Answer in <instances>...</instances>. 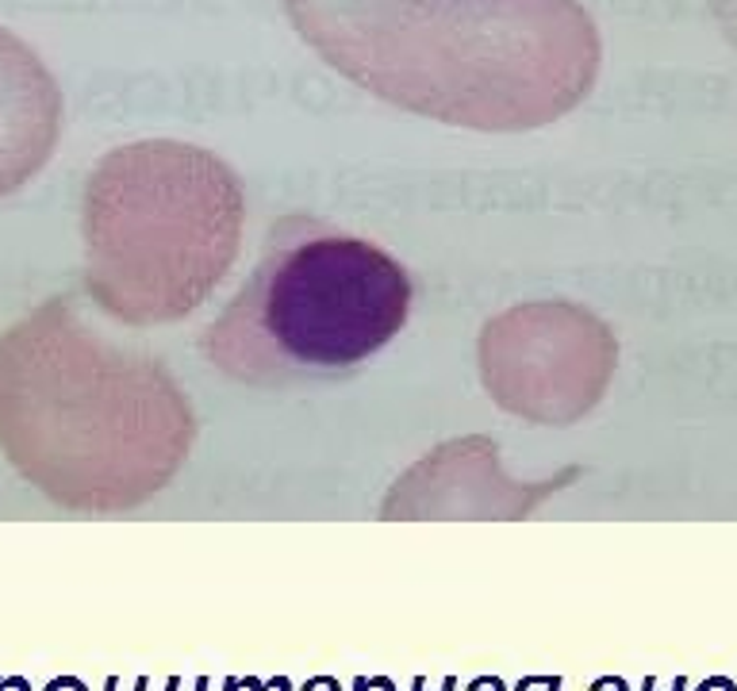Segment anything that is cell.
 <instances>
[{"mask_svg": "<svg viewBox=\"0 0 737 691\" xmlns=\"http://www.w3.org/2000/svg\"><path fill=\"white\" fill-rule=\"evenodd\" d=\"M553 484H526L511 480L499 465L496 442L473 434L450 442L442 450L427 453L404 480L392 488L384 514L388 519H427V514H491V519H511L526 514L534 499H542Z\"/></svg>", "mask_w": 737, "mask_h": 691, "instance_id": "cell-6", "label": "cell"}, {"mask_svg": "<svg viewBox=\"0 0 737 691\" xmlns=\"http://www.w3.org/2000/svg\"><path fill=\"white\" fill-rule=\"evenodd\" d=\"M58 131V81L20 35L0 27V196L38 173Z\"/></svg>", "mask_w": 737, "mask_h": 691, "instance_id": "cell-7", "label": "cell"}, {"mask_svg": "<svg viewBox=\"0 0 737 691\" xmlns=\"http://www.w3.org/2000/svg\"><path fill=\"white\" fill-rule=\"evenodd\" d=\"M184 388L146 353L50 304L0 338V445L54 499L131 507L192 450Z\"/></svg>", "mask_w": 737, "mask_h": 691, "instance_id": "cell-2", "label": "cell"}, {"mask_svg": "<svg viewBox=\"0 0 737 691\" xmlns=\"http://www.w3.org/2000/svg\"><path fill=\"white\" fill-rule=\"evenodd\" d=\"M714 12H718L722 27H726V38L737 46V0H714Z\"/></svg>", "mask_w": 737, "mask_h": 691, "instance_id": "cell-8", "label": "cell"}, {"mask_svg": "<svg viewBox=\"0 0 737 691\" xmlns=\"http://www.w3.org/2000/svg\"><path fill=\"white\" fill-rule=\"evenodd\" d=\"M411 276L376 242L292 223L204 330L215 369L246 384L345 373L404 330Z\"/></svg>", "mask_w": 737, "mask_h": 691, "instance_id": "cell-4", "label": "cell"}, {"mask_svg": "<svg viewBox=\"0 0 737 691\" xmlns=\"http://www.w3.org/2000/svg\"><path fill=\"white\" fill-rule=\"evenodd\" d=\"M619 342L603 319L576 304H519L480 335V376L503 411L565 427L603 399Z\"/></svg>", "mask_w": 737, "mask_h": 691, "instance_id": "cell-5", "label": "cell"}, {"mask_svg": "<svg viewBox=\"0 0 737 691\" xmlns=\"http://www.w3.org/2000/svg\"><path fill=\"white\" fill-rule=\"evenodd\" d=\"M246 196L223 158L177 138L112 150L84 189V273L135 327L192 315L242 250Z\"/></svg>", "mask_w": 737, "mask_h": 691, "instance_id": "cell-3", "label": "cell"}, {"mask_svg": "<svg viewBox=\"0 0 737 691\" xmlns=\"http://www.w3.org/2000/svg\"><path fill=\"white\" fill-rule=\"evenodd\" d=\"M376 100L468 131H534L588 100L603 38L580 0H281Z\"/></svg>", "mask_w": 737, "mask_h": 691, "instance_id": "cell-1", "label": "cell"}]
</instances>
